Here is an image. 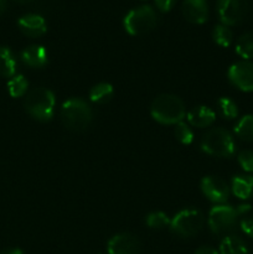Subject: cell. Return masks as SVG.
<instances>
[{"label": "cell", "instance_id": "cell-32", "mask_svg": "<svg viewBox=\"0 0 253 254\" xmlns=\"http://www.w3.org/2000/svg\"><path fill=\"white\" fill-rule=\"evenodd\" d=\"M6 10V0H0V16L5 12Z\"/></svg>", "mask_w": 253, "mask_h": 254}, {"label": "cell", "instance_id": "cell-16", "mask_svg": "<svg viewBox=\"0 0 253 254\" xmlns=\"http://www.w3.org/2000/svg\"><path fill=\"white\" fill-rule=\"evenodd\" d=\"M232 192L241 200H248L253 196V176L237 175L232 179Z\"/></svg>", "mask_w": 253, "mask_h": 254}, {"label": "cell", "instance_id": "cell-2", "mask_svg": "<svg viewBox=\"0 0 253 254\" xmlns=\"http://www.w3.org/2000/svg\"><path fill=\"white\" fill-rule=\"evenodd\" d=\"M61 119L69 130L83 131L91 126L93 112L86 101L81 98H71L62 104Z\"/></svg>", "mask_w": 253, "mask_h": 254}, {"label": "cell", "instance_id": "cell-17", "mask_svg": "<svg viewBox=\"0 0 253 254\" xmlns=\"http://www.w3.org/2000/svg\"><path fill=\"white\" fill-rule=\"evenodd\" d=\"M220 254H248V248L237 236H227L221 242Z\"/></svg>", "mask_w": 253, "mask_h": 254}, {"label": "cell", "instance_id": "cell-7", "mask_svg": "<svg viewBox=\"0 0 253 254\" xmlns=\"http://www.w3.org/2000/svg\"><path fill=\"white\" fill-rule=\"evenodd\" d=\"M237 208L230 205H217L208 213V226L216 235L227 232L237 222Z\"/></svg>", "mask_w": 253, "mask_h": 254}, {"label": "cell", "instance_id": "cell-23", "mask_svg": "<svg viewBox=\"0 0 253 254\" xmlns=\"http://www.w3.org/2000/svg\"><path fill=\"white\" fill-rule=\"evenodd\" d=\"M212 36H213V40H215V42L218 45V46L228 47L231 44H232V40H233L232 31H231L230 27L226 26V25L223 24L216 25L215 29H213Z\"/></svg>", "mask_w": 253, "mask_h": 254}, {"label": "cell", "instance_id": "cell-25", "mask_svg": "<svg viewBox=\"0 0 253 254\" xmlns=\"http://www.w3.org/2000/svg\"><path fill=\"white\" fill-rule=\"evenodd\" d=\"M145 222L150 228H163L165 226L170 225L171 221L169 220L166 213L158 211V212H151L150 215L146 216Z\"/></svg>", "mask_w": 253, "mask_h": 254}, {"label": "cell", "instance_id": "cell-12", "mask_svg": "<svg viewBox=\"0 0 253 254\" xmlns=\"http://www.w3.org/2000/svg\"><path fill=\"white\" fill-rule=\"evenodd\" d=\"M183 14L191 24H203L207 21L208 5L206 0H184Z\"/></svg>", "mask_w": 253, "mask_h": 254}, {"label": "cell", "instance_id": "cell-29", "mask_svg": "<svg viewBox=\"0 0 253 254\" xmlns=\"http://www.w3.org/2000/svg\"><path fill=\"white\" fill-rule=\"evenodd\" d=\"M176 0H155V5L161 12H168L173 9Z\"/></svg>", "mask_w": 253, "mask_h": 254}, {"label": "cell", "instance_id": "cell-31", "mask_svg": "<svg viewBox=\"0 0 253 254\" xmlns=\"http://www.w3.org/2000/svg\"><path fill=\"white\" fill-rule=\"evenodd\" d=\"M251 205H248V203H246V205H241V206H238L237 207V212H238V215H243V213H247V212H250L251 211Z\"/></svg>", "mask_w": 253, "mask_h": 254}, {"label": "cell", "instance_id": "cell-27", "mask_svg": "<svg viewBox=\"0 0 253 254\" xmlns=\"http://www.w3.org/2000/svg\"><path fill=\"white\" fill-rule=\"evenodd\" d=\"M238 163L247 173H253V151L242 150L238 154Z\"/></svg>", "mask_w": 253, "mask_h": 254}, {"label": "cell", "instance_id": "cell-3", "mask_svg": "<svg viewBox=\"0 0 253 254\" xmlns=\"http://www.w3.org/2000/svg\"><path fill=\"white\" fill-rule=\"evenodd\" d=\"M55 104V94L50 89L42 87L30 91L25 98V108L27 113L41 122H47L54 117Z\"/></svg>", "mask_w": 253, "mask_h": 254}, {"label": "cell", "instance_id": "cell-9", "mask_svg": "<svg viewBox=\"0 0 253 254\" xmlns=\"http://www.w3.org/2000/svg\"><path fill=\"white\" fill-rule=\"evenodd\" d=\"M228 79L243 92H253V62L240 61L228 68Z\"/></svg>", "mask_w": 253, "mask_h": 254}, {"label": "cell", "instance_id": "cell-22", "mask_svg": "<svg viewBox=\"0 0 253 254\" xmlns=\"http://www.w3.org/2000/svg\"><path fill=\"white\" fill-rule=\"evenodd\" d=\"M27 88H29V82L22 74L14 76L7 82V91H9L10 96L14 97V98L24 96L27 92Z\"/></svg>", "mask_w": 253, "mask_h": 254}, {"label": "cell", "instance_id": "cell-28", "mask_svg": "<svg viewBox=\"0 0 253 254\" xmlns=\"http://www.w3.org/2000/svg\"><path fill=\"white\" fill-rule=\"evenodd\" d=\"M241 228H242V231L246 235L253 238V217L243 218L241 221Z\"/></svg>", "mask_w": 253, "mask_h": 254}, {"label": "cell", "instance_id": "cell-30", "mask_svg": "<svg viewBox=\"0 0 253 254\" xmlns=\"http://www.w3.org/2000/svg\"><path fill=\"white\" fill-rule=\"evenodd\" d=\"M195 254H218L216 250H213L212 247H207V246H203V247H200L197 251H196Z\"/></svg>", "mask_w": 253, "mask_h": 254}, {"label": "cell", "instance_id": "cell-8", "mask_svg": "<svg viewBox=\"0 0 253 254\" xmlns=\"http://www.w3.org/2000/svg\"><path fill=\"white\" fill-rule=\"evenodd\" d=\"M247 11V0H217L218 17L226 26L240 24L246 17Z\"/></svg>", "mask_w": 253, "mask_h": 254}, {"label": "cell", "instance_id": "cell-5", "mask_svg": "<svg viewBox=\"0 0 253 254\" xmlns=\"http://www.w3.org/2000/svg\"><path fill=\"white\" fill-rule=\"evenodd\" d=\"M158 16L154 9L149 5L135 7L130 10L124 17V29L133 36H139L151 31L156 26Z\"/></svg>", "mask_w": 253, "mask_h": 254}, {"label": "cell", "instance_id": "cell-26", "mask_svg": "<svg viewBox=\"0 0 253 254\" xmlns=\"http://www.w3.org/2000/svg\"><path fill=\"white\" fill-rule=\"evenodd\" d=\"M175 135L178 138V140L180 143L185 144V145H189V144L192 143L193 140V133L190 129V127L188 126L184 122H180V123L175 124Z\"/></svg>", "mask_w": 253, "mask_h": 254}, {"label": "cell", "instance_id": "cell-18", "mask_svg": "<svg viewBox=\"0 0 253 254\" xmlns=\"http://www.w3.org/2000/svg\"><path fill=\"white\" fill-rule=\"evenodd\" d=\"M16 72V60L7 47H0V76L14 77Z\"/></svg>", "mask_w": 253, "mask_h": 254}, {"label": "cell", "instance_id": "cell-1", "mask_svg": "<svg viewBox=\"0 0 253 254\" xmlns=\"http://www.w3.org/2000/svg\"><path fill=\"white\" fill-rule=\"evenodd\" d=\"M150 114L161 124H178L185 118V106L179 97L174 94H161L153 101Z\"/></svg>", "mask_w": 253, "mask_h": 254}, {"label": "cell", "instance_id": "cell-19", "mask_svg": "<svg viewBox=\"0 0 253 254\" xmlns=\"http://www.w3.org/2000/svg\"><path fill=\"white\" fill-rule=\"evenodd\" d=\"M113 86L111 83L102 82V83L96 84L89 91V98L94 103H106V102L111 101V98L113 97Z\"/></svg>", "mask_w": 253, "mask_h": 254}, {"label": "cell", "instance_id": "cell-33", "mask_svg": "<svg viewBox=\"0 0 253 254\" xmlns=\"http://www.w3.org/2000/svg\"><path fill=\"white\" fill-rule=\"evenodd\" d=\"M1 254H24V253H22L21 250H17V248H15V250L5 251V252L1 253Z\"/></svg>", "mask_w": 253, "mask_h": 254}, {"label": "cell", "instance_id": "cell-14", "mask_svg": "<svg viewBox=\"0 0 253 254\" xmlns=\"http://www.w3.org/2000/svg\"><path fill=\"white\" fill-rule=\"evenodd\" d=\"M216 114L211 108L205 106H198L191 109L188 113L189 123L196 128H206L215 122Z\"/></svg>", "mask_w": 253, "mask_h": 254}, {"label": "cell", "instance_id": "cell-4", "mask_svg": "<svg viewBox=\"0 0 253 254\" xmlns=\"http://www.w3.org/2000/svg\"><path fill=\"white\" fill-rule=\"evenodd\" d=\"M201 149L208 155L230 158L235 154L236 144L230 131L223 128H215L203 135L201 140Z\"/></svg>", "mask_w": 253, "mask_h": 254}, {"label": "cell", "instance_id": "cell-24", "mask_svg": "<svg viewBox=\"0 0 253 254\" xmlns=\"http://www.w3.org/2000/svg\"><path fill=\"white\" fill-rule=\"evenodd\" d=\"M218 108H220L221 114L225 117L226 119H235L238 116V108L237 104L227 97H222L218 99Z\"/></svg>", "mask_w": 253, "mask_h": 254}, {"label": "cell", "instance_id": "cell-15", "mask_svg": "<svg viewBox=\"0 0 253 254\" xmlns=\"http://www.w3.org/2000/svg\"><path fill=\"white\" fill-rule=\"evenodd\" d=\"M21 59L27 66L40 68L47 64V51L44 46L31 45L21 52Z\"/></svg>", "mask_w": 253, "mask_h": 254}, {"label": "cell", "instance_id": "cell-11", "mask_svg": "<svg viewBox=\"0 0 253 254\" xmlns=\"http://www.w3.org/2000/svg\"><path fill=\"white\" fill-rule=\"evenodd\" d=\"M140 242L131 233H119L108 242L109 254H139Z\"/></svg>", "mask_w": 253, "mask_h": 254}, {"label": "cell", "instance_id": "cell-21", "mask_svg": "<svg viewBox=\"0 0 253 254\" xmlns=\"http://www.w3.org/2000/svg\"><path fill=\"white\" fill-rule=\"evenodd\" d=\"M236 52L246 61L253 59V32H246L237 40Z\"/></svg>", "mask_w": 253, "mask_h": 254}, {"label": "cell", "instance_id": "cell-20", "mask_svg": "<svg viewBox=\"0 0 253 254\" xmlns=\"http://www.w3.org/2000/svg\"><path fill=\"white\" fill-rule=\"evenodd\" d=\"M235 133L245 141H253V114L242 117L235 126Z\"/></svg>", "mask_w": 253, "mask_h": 254}, {"label": "cell", "instance_id": "cell-13", "mask_svg": "<svg viewBox=\"0 0 253 254\" xmlns=\"http://www.w3.org/2000/svg\"><path fill=\"white\" fill-rule=\"evenodd\" d=\"M17 25H19L20 30L30 37L42 36L47 31L46 21L41 15L37 14L24 15L19 19Z\"/></svg>", "mask_w": 253, "mask_h": 254}, {"label": "cell", "instance_id": "cell-10", "mask_svg": "<svg viewBox=\"0 0 253 254\" xmlns=\"http://www.w3.org/2000/svg\"><path fill=\"white\" fill-rule=\"evenodd\" d=\"M203 195L215 203H225L230 197V188L227 183L217 176H206L201 181Z\"/></svg>", "mask_w": 253, "mask_h": 254}, {"label": "cell", "instance_id": "cell-6", "mask_svg": "<svg viewBox=\"0 0 253 254\" xmlns=\"http://www.w3.org/2000/svg\"><path fill=\"white\" fill-rule=\"evenodd\" d=\"M205 217L198 210H184L171 220L170 227L173 232L181 237H192L203 227Z\"/></svg>", "mask_w": 253, "mask_h": 254}]
</instances>
